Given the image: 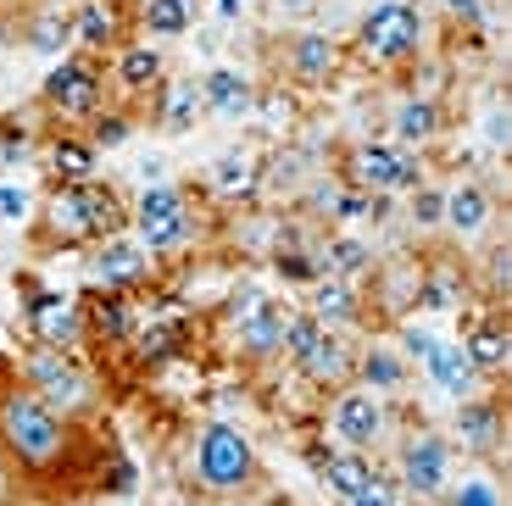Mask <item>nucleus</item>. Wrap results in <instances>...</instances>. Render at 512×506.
Segmentation results:
<instances>
[{
  "instance_id": "7ed1b4c3",
  "label": "nucleus",
  "mask_w": 512,
  "mask_h": 506,
  "mask_svg": "<svg viewBox=\"0 0 512 506\" xmlns=\"http://www.w3.org/2000/svg\"><path fill=\"white\" fill-rule=\"evenodd\" d=\"M184 479L206 495V501H240L256 490L262 479V456H256L251 434L229 418H212L190 434V462H184Z\"/></svg>"
},
{
  "instance_id": "ea45409f",
  "label": "nucleus",
  "mask_w": 512,
  "mask_h": 506,
  "mask_svg": "<svg viewBox=\"0 0 512 506\" xmlns=\"http://www.w3.org/2000/svg\"><path fill=\"white\" fill-rule=\"evenodd\" d=\"M440 501L446 506H501V484L490 473H468V479H451V490Z\"/></svg>"
},
{
  "instance_id": "c85d7f7f",
  "label": "nucleus",
  "mask_w": 512,
  "mask_h": 506,
  "mask_svg": "<svg viewBox=\"0 0 512 506\" xmlns=\"http://www.w3.org/2000/svg\"><path fill=\"white\" fill-rule=\"evenodd\" d=\"M201 6L206 0H134V34L162 45V39H184L195 23H201Z\"/></svg>"
},
{
  "instance_id": "4c0bfd02",
  "label": "nucleus",
  "mask_w": 512,
  "mask_h": 506,
  "mask_svg": "<svg viewBox=\"0 0 512 506\" xmlns=\"http://www.w3.org/2000/svg\"><path fill=\"white\" fill-rule=\"evenodd\" d=\"M407 223L418 228V234H435V228L446 223V190H440V184H418V190L407 195Z\"/></svg>"
},
{
  "instance_id": "39448f33",
  "label": "nucleus",
  "mask_w": 512,
  "mask_h": 506,
  "mask_svg": "<svg viewBox=\"0 0 512 506\" xmlns=\"http://www.w3.org/2000/svg\"><path fill=\"white\" fill-rule=\"evenodd\" d=\"M351 51L373 73H401V67L423 62V51H429V17L412 0H379V6L362 12L357 34H351Z\"/></svg>"
},
{
  "instance_id": "cd10ccee",
  "label": "nucleus",
  "mask_w": 512,
  "mask_h": 506,
  "mask_svg": "<svg viewBox=\"0 0 512 506\" xmlns=\"http://www.w3.org/2000/svg\"><path fill=\"white\" fill-rule=\"evenodd\" d=\"M318 267L329 273V279H346V284H362L373 279V267H379V251H373L362 234H346V228H334V234H323L318 245Z\"/></svg>"
},
{
  "instance_id": "c9c22d12",
  "label": "nucleus",
  "mask_w": 512,
  "mask_h": 506,
  "mask_svg": "<svg viewBox=\"0 0 512 506\" xmlns=\"http://www.w3.org/2000/svg\"><path fill=\"white\" fill-rule=\"evenodd\" d=\"M251 117L268 128V134H284V140H290L295 123H301V95H295L290 84H279V78H273V84H256Z\"/></svg>"
},
{
  "instance_id": "20e7f679",
  "label": "nucleus",
  "mask_w": 512,
  "mask_h": 506,
  "mask_svg": "<svg viewBox=\"0 0 512 506\" xmlns=\"http://www.w3.org/2000/svg\"><path fill=\"white\" fill-rule=\"evenodd\" d=\"M128 234L140 240L145 256H179V251H195L206 234V212L190 201L184 184H145L134 201H128Z\"/></svg>"
},
{
  "instance_id": "e433bc0d",
  "label": "nucleus",
  "mask_w": 512,
  "mask_h": 506,
  "mask_svg": "<svg viewBox=\"0 0 512 506\" xmlns=\"http://www.w3.org/2000/svg\"><path fill=\"white\" fill-rule=\"evenodd\" d=\"M134 128H140V123H134V112H128V106H112V101H106L101 112L90 117V128H84V140H90L95 151H117V145H128V140H134Z\"/></svg>"
},
{
  "instance_id": "72a5a7b5",
  "label": "nucleus",
  "mask_w": 512,
  "mask_h": 506,
  "mask_svg": "<svg viewBox=\"0 0 512 506\" xmlns=\"http://www.w3.org/2000/svg\"><path fill=\"white\" fill-rule=\"evenodd\" d=\"M45 173L51 184H84V178H101V151H95L84 134H56L45 145Z\"/></svg>"
},
{
  "instance_id": "a18cd8bd",
  "label": "nucleus",
  "mask_w": 512,
  "mask_h": 506,
  "mask_svg": "<svg viewBox=\"0 0 512 506\" xmlns=\"http://www.w3.org/2000/svg\"><path fill=\"white\" fill-rule=\"evenodd\" d=\"M0 217H6V223H28V217H34V195H28L23 184H6V178H0Z\"/></svg>"
},
{
  "instance_id": "f8f14e48",
  "label": "nucleus",
  "mask_w": 512,
  "mask_h": 506,
  "mask_svg": "<svg viewBox=\"0 0 512 506\" xmlns=\"http://www.w3.org/2000/svg\"><path fill=\"white\" fill-rule=\"evenodd\" d=\"M346 67V39L329 28H295L279 51V84H290L295 95H323Z\"/></svg>"
},
{
  "instance_id": "1a4fd4ad",
  "label": "nucleus",
  "mask_w": 512,
  "mask_h": 506,
  "mask_svg": "<svg viewBox=\"0 0 512 506\" xmlns=\"http://www.w3.org/2000/svg\"><path fill=\"white\" fill-rule=\"evenodd\" d=\"M39 106L62 123H90L95 112L106 106V67L101 56L67 51L51 62V73L39 78Z\"/></svg>"
},
{
  "instance_id": "a211bd4d",
  "label": "nucleus",
  "mask_w": 512,
  "mask_h": 506,
  "mask_svg": "<svg viewBox=\"0 0 512 506\" xmlns=\"http://www.w3.org/2000/svg\"><path fill=\"white\" fill-rule=\"evenodd\" d=\"M462 351L474 362V373L485 384H501L512 373V323H507V306H490L479 312L468 329H462Z\"/></svg>"
},
{
  "instance_id": "a19ab883",
  "label": "nucleus",
  "mask_w": 512,
  "mask_h": 506,
  "mask_svg": "<svg viewBox=\"0 0 512 506\" xmlns=\"http://www.w3.org/2000/svg\"><path fill=\"white\" fill-rule=\"evenodd\" d=\"M479 262H485V301L490 306H507V290H512V256H507V245H490Z\"/></svg>"
},
{
  "instance_id": "423d86ee",
  "label": "nucleus",
  "mask_w": 512,
  "mask_h": 506,
  "mask_svg": "<svg viewBox=\"0 0 512 506\" xmlns=\"http://www.w3.org/2000/svg\"><path fill=\"white\" fill-rule=\"evenodd\" d=\"M334 178L362 195H412L418 184H429V162L423 151H407L396 140H357L340 151Z\"/></svg>"
},
{
  "instance_id": "37998d69",
  "label": "nucleus",
  "mask_w": 512,
  "mask_h": 506,
  "mask_svg": "<svg viewBox=\"0 0 512 506\" xmlns=\"http://www.w3.org/2000/svg\"><path fill=\"white\" fill-rule=\"evenodd\" d=\"M368 206H373V195H362V190H351V184H340V195H334V206H329V223H334V228L368 223Z\"/></svg>"
},
{
  "instance_id": "393cba45",
  "label": "nucleus",
  "mask_w": 512,
  "mask_h": 506,
  "mask_svg": "<svg viewBox=\"0 0 512 506\" xmlns=\"http://www.w3.org/2000/svg\"><path fill=\"white\" fill-rule=\"evenodd\" d=\"M307 312L318 317L323 329H362V323H368V301H362V284H346V279H329V273H323L318 284H307Z\"/></svg>"
},
{
  "instance_id": "49530a36",
  "label": "nucleus",
  "mask_w": 512,
  "mask_h": 506,
  "mask_svg": "<svg viewBox=\"0 0 512 506\" xmlns=\"http://www.w3.org/2000/svg\"><path fill=\"white\" fill-rule=\"evenodd\" d=\"M101 479H106V490H112V495H134L140 473H134V462H128V456H112V473L101 468Z\"/></svg>"
},
{
  "instance_id": "5701e85b",
  "label": "nucleus",
  "mask_w": 512,
  "mask_h": 506,
  "mask_svg": "<svg viewBox=\"0 0 512 506\" xmlns=\"http://www.w3.org/2000/svg\"><path fill=\"white\" fill-rule=\"evenodd\" d=\"M184 345H190V323H184V312L140 317V323H134V334H128V351H134V362H140V367H167V362H179Z\"/></svg>"
},
{
  "instance_id": "4468645a",
  "label": "nucleus",
  "mask_w": 512,
  "mask_h": 506,
  "mask_svg": "<svg viewBox=\"0 0 512 506\" xmlns=\"http://www.w3.org/2000/svg\"><path fill=\"white\" fill-rule=\"evenodd\" d=\"M451 451H468L479 462H496L507 451V406H501L496 390L457 401V412H451Z\"/></svg>"
},
{
  "instance_id": "f03ea898",
  "label": "nucleus",
  "mask_w": 512,
  "mask_h": 506,
  "mask_svg": "<svg viewBox=\"0 0 512 506\" xmlns=\"http://www.w3.org/2000/svg\"><path fill=\"white\" fill-rule=\"evenodd\" d=\"M39 245L56 251H90V245L128 234V195L106 178H84V184H51L45 206L34 212Z\"/></svg>"
},
{
  "instance_id": "0eeeda50",
  "label": "nucleus",
  "mask_w": 512,
  "mask_h": 506,
  "mask_svg": "<svg viewBox=\"0 0 512 506\" xmlns=\"http://www.w3.org/2000/svg\"><path fill=\"white\" fill-rule=\"evenodd\" d=\"M12 379H23L28 390L39 395L45 406H56L62 418H90L95 406H101V384H95V373L78 356H62V351H45V345H28L23 356H17V373Z\"/></svg>"
},
{
  "instance_id": "3c124183",
  "label": "nucleus",
  "mask_w": 512,
  "mask_h": 506,
  "mask_svg": "<svg viewBox=\"0 0 512 506\" xmlns=\"http://www.w3.org/2000/svg\"><path fill=\"white\" fill-rule=\"evenodd\" d=\"M212 12H218L223 23H240V12H245V0H212Z\"/></svg>"
},
{
  "instance_id": "6e6552de",
  "label": "nucleus",
  "mask_w": 512,
  "mask_h": 506,
  "mask_svg": "<svg viewBox=\"0 0 512 506\" xmlns=\"http://www.w3.org/2000/svg\"><path fill=\"white\" fill-rule=\"evenodd\" d=\"M17 290H23V329H28V340H34V345L62 351V356H78L84 345H90V329H84V301H78V295L56 290V284H39L34 273H23Z\"/></svg>"
},
{
  "instance_id": "6ab92c4d",
  "label": "nucleus",
  "mask_w": 512,
  "mask_h": 506,
  "mask_svg": "<svg viewBox=\"0 0 512 506\" xmlns=\"http://www.w3.org/2000/svg\"><path fill=\"white\" fill-rule=\"evenodd\" d=\"M307 462H312V473H318L323 490L340 495V501H351V495L379 473V456L346 451V445H329V440H307Z\"/></svg>"
},
{
  "instance_id": "7c9ffc66",
  "label": "nucleus",
  "mask_w": 512,
  "mask_h": 506,
  "mask_svg": "<svg viewBox=\"0 0 512 506\" xmlns=\"http://www.w3.org/2000/svg\"><path fill=\"white\" fill-rule=\"evenodd\" d=\"M423 373H429V384H435L446 401H468V395H479V373L474 362H468V351H462V340H435V351L423 356Z\"/></svg>"
},
{
  "instance_id": "dca6fc26",
  "label": "nucleus",
  "mask_w": 512,
  "mask_h": 506,
  "mask_svg": "<svg viewBox=\"0 0 512 506\" xmlns=\"http://www.w3.org/2000/svg\"><path fill=\"white\" fill-rule=\"evenodd\" d=\"M206 195L229 212H251L262 201V156L245 151V145H229V151L212 156L206 167Z\"/></svg>"
},
{
  "instance_id": "412c9836",
  "label": "nucleus",
  "mask_w": 512,
  "mask_h": 506,
  "mask_svg": "<svg viewBox=\"0 0 512 506\" xmlns=\"http://www.w3.org/2000/svg\"><path fill=\"white\" fill-rule=\"evenodd\" d=\"M446 106L435 101V95H418V89H407L396 106H390V140L407 145V151H435L440 140H446Z\"/></svg>"
},
{
  "instance_id": "2f4dec72",
  "label": "nucleus",
  "mask_w": 512,
  "mask_h": 506,
  "mask_svg": "<svg viewBox=\"0 0 512 506\" xmlns=\"http://www.w3.org/2000/svg\"><path fill=\"white\" fill-rule=\"evenodd\" d=\"M284 312H290V306L268 301V306H256L251 317L234 323V345H240L245 362H273V356H284Z\"/></svg>"
},
{
  "instance_id": "f704fd0d",
  "label": "nucleus",
  "mask_w": 512,
  "mask_h": 506,
  "mask_svg": "<svg viewBox=\"0 0 512 506\" xmlns=\"http://www.w3.org/2000/svg\"><path fill=\"white\" fill-rule=\"evenodd\" d=\"M23 45H28L34 56H45V62H56V56L73 51V23H67L62 6H39V12H28Z\"/></svg>"
},
{
  "instance_id": "c756f323",
  "label": "nucleus",
  "mask_w": 512,
  "mask_h": 506,
  "mask_svg": "<svg viewBox=\"0 0 512 506\" xmlns=\"http://www.w3.org/2000/svg\"><path fill=\"white\" fill-rule=\"evenodd\" d=\"M201 101H206V112H212V117L240 123V117H251L256 78L240 73V67H206V73H201Z\"/></svg>"
},
{
  "instance_id": "9b49d317",
  "label": "nucleus",
  "mask_w": 512,
  "mask_h": 506,
  "mask_svg": "<svg viewBox=\"0 0 512 506\" xmlns=\"http://www.w3.org/2000/svg\"><path fill=\"white\" fill-rule=\"evenodd\" d=\"M451 440L446 434H435V429H407L396 440V484H401V495L407 501H440V495L451 490Z\"/></svg>"
},
{
  "instance_id": "58836bf2",
  "label": "nucleus",
  "mask_w": 512,
  "mask_h": 506,
  "mask_svg": "<svg viewBox=\"0 0 512 506\" xmlns=\"http://www.w3.org/2000/svg\"><path fill=\"white\" fill-rule=\"evenodd\" d=\"M435 6L446 12L451 28H462V34H490V28H496L490 0H435Z\"/></svg>"
},
{
  "instance_id": "c03bdc74",
  "label": "nucleus",
  "mask_w": 512,
  "mask_h": 506,
  "mask_svg": "<svg viewBox=\"0 0 512 506\" xmlns=\"http://www.w3.org/2000/svg\"><path fill=\"white\" fill-rule=\"evenodd\" d=\"M435 340H440V334H429L423 323H412V317H401V323H396V351L407 356V362H423V356L435 351Z\"/></svg>"
},
{
  "instance_id": "b1692460",
  "label": "nucleus",
  "mask_w": 512,
  "mask_h": 506,
  "mask_svg": "<svg viewBox=\"0 0 512 506\" xmlns=\"http://www.w3.org/2000/svg\"><path fill=\"white\" fill-rule=\"evenodd\" d=\"M407 379H412V362L396 351L390 340H362L357 345V367H351V384H362V390H373V395H401L407 390Z\"/></svg>"
},
{
  "instance_id": "f257e3e1",
  "label": "nucleus",
  "mask_w": 512,
  "mask_h": 506,
  "mask_svg": "<svg viewBox=\"0 0 512 506\" xmlns=\"http://www.w3.org/2000/svg\"><path fill=\"white\" fill-rule=\"evenodd\" d=\"M0 456L23 473L28 484H51L73 468L78 456V423L45 406L23 379L0 384Z\"/></svg>"
},
{
  "instance_id": "de8ad7c7",
  "label": "nucleus",
  "mask_w": 512,
  "mask_h": 506,
  "mask_svg": "<svg viewBox=\"0 0 512 506\" xmlns=\"http://www.w3.org/2000/svg\"><path fill=\"white\" fill-rule=\"evenodd\" d=\"M507 134H512V117H507V106H490L485 112V140H490V151H507Z\"/></svg>"
},
{
  "instance_id": "a878e982",
  "label": "nucleus",
  "mask_w": 512,
  "mask_h": 506,
  "mask_svg": "<svg viewBox=\"0 0 512 506\" xmlns=\"http://www.w3.org/2000/svg\"><path fill=\"white\" fill-rule=\"evenodd\" d=\"M78 301H84V329H90V345H128V334H134V323H140L134 295L95 290V295H78Z\"/></svg>"
},
{
  "instance_id": "79ce46f5",
  "label": "nucleus",
  "mask_w": 512,
  "mask_h": 506,
  "mask_svg": "<svg viewBox=\"0 0 512 506\" xmlns=\"http://www.w3.org/2000/svg\"><path fill=\"white\" fill-rule=\"evenodd\" d=\"M401 501H407V495H401L396 473H390V468H379V473H373V479L362 484L357 495H351L346 506H401Z\"/></svg>"
},
{
  "instance_id": "09e8293b",
  "label": "nucleus",
  "mask_w": 512,
  "mask_h": 506,
  "mask_svg": "<svg viewBox=\"0 0 512 506\" xmlns=\"http://www.w3.org/2000/svg\"><path fill=\"white\" fill-rule=\"evenodd\" d=\"M268 6L284 17V23H301V17H312V12H318L323 0H268Z\"/></svg>"
},
{
  "instance_id": "9d476101",
  "label": "nucleus",
  "mask_w": 512,
  "mask_h": 506,
  "mask_svg": "<svg viewBox=\"0 0 512 506\" xmlns=\"http://www.w3.org/2000/svg\"><path fill=\"white\" fill-rule=\"evenodd\" d=\"M323 429H329L334 445H346V451L379 456L384 440H390V429H396V412H390V401H384V395L362 390V384H346V390L329 395Z\"/></svg>"
},
{
  "instance_id": "bb28decb",
  "label": "nucleus",
  "mask_w": 512,
  "mask_h": 506,
  "mask_svg": "<svg viewBox=\"0 0 512 506\" xmlns=\"http://www.w3.org/2000/svg\"><path fill=\"white\" fill-rule=\"evenodd\" d=\"M145 112L156 117L162 134H190L195 123L206 117V101H201V78H162V89L151 95Z\"/></svg>"
},
{
  "instance_id": "4be33fe9",
  "label": "nucleus",
  "mask_w": 512,
  "mask_h": 506,
  "mask_svg": "<svg viewBox=\"0 0 512 506\" xmlns=\"http://www.w3.org/2000/svg\"><path fill=\"white\" fill-rule=\"evenodd\" d=\"M451 234V240L474 245L485 240L490 228H496V195L479 184V178H462V184H451L446 190V223H440Z\"/></svg>"
},
{
  "instance_id": "8fccbe9b",
  "label": "nucleus",
  "mask_w": 512,
  "mask_h": 506,
  "mask_svg": "<svg viewBox=\"0 0 512 506\" xmlns=\"http://www.w3.org/2000/svg\"><path fill=\"white\" fill-rule=\"evenodd\" d=\"M12 495H17V473H12V462L0 456V506H12Z\"/></svg>"
},
{
  "instance_id": "f3484780",
  "label": "nucleus",
  "mask_w": 512,
  "mask_h": 506,
  "mask_svg": "<svg viewBox=\"0 0 512 506\" xmlns=\"http://www.w3.org/2000/svg\"><path fill=\"white\" fill-rule=\"evenodd\" d=\"M67 23H73V51H84V56H112L134 34L128 0H78L67 12Z\"/></svg>"
},
{
  "instance_id": "473e14b6",
  "label": "nucleus",
  "mask_w": 512,
  "mask_h": 506,
  "mask_svg": "<svg viewBox=\"0 0 512 506\" xmlns=\"http://www.w3.org/2000/svg\"><path fill=\"white\" fill-rule=\"evenodd\" d=\"M468 295V273L457 262H418V284H412V306L418 312H457Z\"/></svg>"
},
{
  "instance_id": "aec40b11",
  "label": "nucleus",
  "mask_w": 512,
  "mask_h": 506,
  "mask_svg": "<svg viewBox=\"0 0 512 506\" xmlns=\"http://www.w3.org/2000/svg\"><path fill=\"white\" fill-rule=\"evenodd\" d=\"M290 367L312 384V390H346V384H351V367H357V345H351V334L323 329Z\"/></svg>"
},
{
  "instance_id": "2eb2a0df",
  "label": "nucleus",
  "mask_w": 512,
  "mask_h": 506,
  "mask_svg": "<svg viewBox=\"0 0 512 506\" xmlns=\"http://www.w3.org/2000/svg\"><path fill=\"white\" fill-rule=\"evenodd\" d=\"M90 279H95V290L140 295L145 279H156V256H145L134 234H112V240L90 245Z\"/></svg>"
},
{
  "instance_id": "ddd939ff",
  "label": "nucleus",
  "mask_w": 512,
  "mask_h": 506,
  "mask_svg": "<svg viewBox=\"0 0 512 506\" xmlns=\"http://www.w3.org/2000/svg\"><path fill=\"white\" fill-rule=\"evenodd\" d=\"M162 78H167V56L151 39H123V45L106 56V95H112V106L145 112L151 95L162 89Z\"/></svg>"
},
{
  "instance_id": "603ef678",
  "label": "nucleus",
  "mask_w": 512,
  "mask_h": 506,
  "mask_svg": "<svg viewBox=\"0 0 512 506\" xmlns=\"http://www.w3.org/2000/svg\"><path fill=\"white\" fill-rule=\"evenodd\" d=\"M268 506H290V501H268Z\"/></svg>"
}]
</instances>
